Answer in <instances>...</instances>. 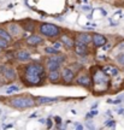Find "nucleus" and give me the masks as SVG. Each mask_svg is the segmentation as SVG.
<instances>
[{"label": "nucleus", "mask_w": 124, "mask_h": 130, "mask_svg": "<svg viewBox=\"0 0 124 130\" xmlns=\"http://www.w3.org/2000/svg\"><path fill=\"white\" fill-rule=\"evenodd\" d=\"M22 29L25 30V32H34L35 24H34V22H31V21H24L23 24H22Z\"/></svg>", "instance_id": "6ab92c4d"}, {"label": "nucleus", "mask_w": 124, "mask_h": 130, "mask_svg": "<svg viewBox=\"0 0 124 130\" xmlns=\"http://www.w3.org/2000/svg\"><path fill=\"white\" fill-rule=\"evenodd\" d=\"M76 83H77V84H80V86H82V87L91 88V87L93 86L91 73H88V72H82V73L76 78Z\"/></svg>", "instance_id": "0eeeda50"}, {"label": "nucleus", "mask_w": 124, "mask_h": 130, "mask_svg": "<svg viewBox=\"0 0 124 130\" xmlns=\"http://www.w3.org/2000/svg\"><path fill=\"white\" fill-rule=\"evenodd\" d=\"M53 119H54V122H56V124H62V118H60V117H59V116H54V118H53Z\"/></svg>", "instance_id": "7c9ffc66"}, {"label": "nucleus", "mask_w": 124, "mask_h": 130, "mask_svg": "<svg viewBox=\"0 0 124 130\" xmlns=\"http://www.w3.org/2000/svg\"><path fill=\"white\" fill-rule=\"evenodd\" d=\"M98 105H99L98 102H95V104H93V105H92V110H93V108H98Z\"/></svg>", "instance_id": "e433bc0d"}, {"label": "nucleus", "mask_w": 124, "mask_h": 130, "mask_svg": "<svg viewBox=\"0 0 124 130\" xmlns=\"http://www.w3.org/2000/svg\"><path fill=\"white\" fill-rule=\"evenodd\" d=\"M0 114H1V110H0Z\"/></svg>", "instance_id": "79ce46f5"}, {"label": "nucleus", "mask_w": 124, "mask_h": 130, "mask_svg": "<svg viewBox=\"0 0 124 130\" xmlns=\"http://www.w3.org/2000/svg\"><path fill=\"white\" fill-rule=\"evenodd\" d=\"M0 37L4 39V40H6L7 42L12 41V35L7 32L6 29H4V28H0Z\"/></svg>", "instance_id": "aec40b11"}, {"label": "nucleus", "mask_w": 124, "mask_h": 130, "mask_svg": "<svg viewBox=\"0 0 124 130\" xmlns=\"http://www.w3.org/2000/svg\"><path fill=\"white\" fill-rule=\"evenodd\" d=\"M19 90V87L18 86H10L6 88V94H12L15 92H18Z\"/></svg>", "instance_id": "5701e85b"}, {"label": "nucleus", "mask_w": 124, "mask_h": 130, "mask_svg": "<svg viewBox=\"0 0 124 130\" xmlns=\"http://www.w3.org/2000/svg\"><path fill=\"white\" fill-rule=\"evenodd\" d=\"M25 42L30 47H36V46H39V45H41L43 42V37L40 36V35H35L34 34V35H30V36H28L25 39Z\"/></svg>", "instance_id": "9d476101"}, {"label": "nucleus", "mask_w": 124, "mask_h": 130, "mask_svg": "<svg viewBox=\"0 0 124 130\" xmlns=\"http://www.w3.org/2000/svg\"><path fill=\"white\" fill-rule=\"evenodd\" d=\"M123 71H124V66H123Z\"/></svg>", "instance_id": "c03bdc74"}, {"label": "nucleus", "mask_w": 124, "mask_h": 130, "mask_svg": "<svg viewBox=\"0 0 124 130\" xmlns=\"http://www.w3.org/2000/svg\"><path fill=\"white\" fill-rule=\"evenodd\" d=\"M92 82L94 86V92L95 93H105L110 89L111 87V76H108L100 66L92 69Z\"/></svg>", "instance_id": "f03ea898"}, {"label": "nucleus", "mask_w": 124, "mask_h": 130, "mask_svg": "<svg viewBox=\"0 0 124 130\" xmlns=\"http://www.w3.org/2000/svg\"><path fill=\"white\" fill-rule=\"evenodd\" d=\"M82 10H83V11H87V12H89V11H92V10H91V7H89L88 5H86V6L83 5V6H82Z\"/></svg>", "instance_id": "72a5a7b5"}, {"label": "nucleus", "mask_w": 124, "mask_h": 130, "mask_svg": "<svg viewBox=\"0 0 124 130\" xmlns=\"http://www.w3.org/2000/svg\"><path fill=\"white\" fill-rule=\"evenodd\" d=\"M15 58L18 60V62H22V63H24V62H29L31 59V56L30 53L28 52V51H24V49H21V51H18L16 54H15Z\"/></svg>", "instance_id": "f8f14e48"}, {"label": "nucleus", "mask_w": 124, "mask_h": 130, "mask_svg": "<svg viewBox=\"0 0 124 130\" xmlns=\"http://www.w3.org/2000/svg\"><path fill=\"white\" fill-rule=\"evenodd\" d=\"M40 123H41V124H46V119H43V118L40 119Z\"/></svg>", "instance_id": "58836bf2"}, {"label": "nucleus", "mask_w": 124, "mask_h": 130, "mask_svg": "<svg viewBox=\"0 0 124 130\" xmlns=\"http://www.w3.org/2000/svg\"><path fill=\"white\" fill-rule=\"evenodd\" d=\"M117 62L119 65H124V53H119L117 56Z\"/></svg>", "instance_id": "bb28decb"}, {"label": "nucleus", "mask_w": 124, "mask_h": 130, "mask_svg": "<svg viewBox=\"0 0 124 130\" xmlns=\"http://www.w3.org/2000/svg\"><path fill=\"white\" fill-rule=\"evenodd\" d=\"M105 127L106 128H116V121L115 119H108L105 123Z\"/></svg>", "instance_id": "a878e982"}, {"label": "nucleus", "mask_w": 124, "mask_h": 130, "mask_svg": "<svg viewBox=\"0 0 124 130\" xmlns=\"http://www.w3.org/2000/svg\"><path fill=\"white\" fill-rule=\"evenodd\" d=\"M58 100H59L58 98H48V97H36L35 98L36 105H47V104H51V102H56V101H58Z\"/></svg>", "instance_id": "f3484780"}, {"label": "nucleus", "mask_w": 124, "mask_h": 130, "mask_svg": "<svg viewBox=\"0 0 124 130\" xmlns=\"http://www.w3.org/2000/svg\"><path fill=\"white\" fill-rule=\"evenodd\" d=\"M39 32L42 36H46V37H57L60 35L62 29L56 25V24H52V23H41L39 25Z\"/></svg>", "instance_id": "20e7f679"}, {"label": "nucleus", "mask_w": 124, "mask_h": 130, "mask_svg": "<svg viewBox=\"0 0 124 130\" xmlns=\"http://www.w3.org/2000/svg\"><path fill=\"white\" fill-rule=\"evenodd\" d=\"M47 78V73H46V67L45 65L41 63H30L23 69V73H22V80L24 82L25 86H41L45 83Z\"/></svg>", "instance_id": "f257e3e1"}, {"label": "nucleus", "mask_w": 124, "mask_h": 130, "mask_svg": "<svg viewBox=\"0 0 124 130\" xmlns=\"http://www.w3.org/2000/svg\"><path fill=\"white\" fill-rule=\"evenodd\" d=\"M35 117H37V113H33V114H30V118H35Z\"/></svg>", "instance_id": "ea45409f"}, {"label": "nucleus", "mask_w": 124, "mask_h": 130, "mask_svg": "<svg viewBox=\"0 0 124 130\" xmlns=\"http://www.w3.org/2000/svg\"><path fill=\"white\" fill-rule=\"evenodd\" d=\"M99 114V111L96 110V108H93L89 113H87L86 114V119H89V118H94V117H96Z\"/></svg>", "instance_id": "b1692460"}, {"label": "nucleus", "mask_w": 124, "mask_h": 130, "mask_svg": "<svg viewBox=\"0 0 124 130\" xmlns=\"http://www.w3.org/2000/svg\"><path fill=\"white\" fill-rule=\"evenodd\" d=\"M92 35L91 34H88V32H78L77 34V36H76V40H78V41H81V42H84V43H91L92 42Z\"/></svg>", "instance_id": "a211bd4d"}, {"label": "nucleus", "mask_w": 124, "mask_h": 130, "mask_svg": "<svg viewBox=\"0 0 124 130\" xmlns=\"http://www.w3.org/2000/svg\"><path fill=\"white\" fill-rule=\"evenodd\" d=\"M74 51L77 56L80 57H87L88 53H89V48H88V45L84 43V42H81L78 40H75V47H74Z\"/></svg>", "instance_id": "423d86ee"}, {"label": "nucleus", "mask_w": 124, "mask_h": 130, "mask_svg": "<svg viewBox=\"0 0 124 130\" xmlns=\"http://www.w3.org/2000/svg\"><path fill=\"white\" fill-rule=\"evenodd\" d=\"M92 36H93V37H92V42H93L94 47H96V48L102 47V46L107 42L106 36H105V35H102V34L95 32V34H94V35H92Z\"/></svg>", "instance_id": "1a4fd4ad"}, {"label": "nucleus", "mask_w": 124, "mask_h": 130, "mask_svg": "<svg viewBox=\"0 0 124 130\" xmlns=\"http://www.w3.org/2000/svg\"><path fill=\"white\" fill-rule=\"evenodd\" d=\"M45 53H47V54H59L60 51L52 46V47H45Z\"/></svg>", "instance_id": "4be33fe9"}, {"label": "nucleus", "mask_w": 124, "mask_h": 130, "mask_svg": "<svg viewBox=\"0 0 124 130\" xmlns=\"http://www.w3.org/2000/svg\"><path fill=\"white\" fill-rule=\"evenodd\" d=\"M8 105L18 108V110H25L30 108L36 105L35 98H31L29 95H21V97H13L8 100Z\"/></svg>", "instance_id": "7ed1b4c3"}, {"label": "nucleus", "mask_w": 124, "mask_h": 130, "mask_svg": "<svg viewBox=\"0 0 124 130\" xmlns=\"http://www.w3.org/2000/svg\"><path fill=\"white\" fill-rule=\"evenodd\" d=\"M101 69H102V71H105L108 76H113V77H116V76H118L119 75V70H118V67L117 66H115V65H111V64H106L104 65V66H100Z\"/></svg>", "instance_id": "9b49d317"}, {"label": "nucleus", "mask_w": 124, "mask_h": 130, "mask_svg": "<svg viewBox=\"0 0 124 130\" xmlns=\"http://www.w3.org/2000/svg\"><path fill=\"white\" fill-rule=\"evenodd\" d=\"M0 73L2 75V77L5 78V81L7 82H12L17 78V72L13 67L8 66V65H1L0 66Z\"/></svg>", "instance_id": "39448f33"}, {"label": "nucleus", "mask_w": 124, "mask_h": 130, "mask_svg": "<svg viewBox=\"0 0 124 130\" xmlns=\"http://www.w3.org/2000/svg\"><path fill=\"white\" fill-rule=\"evenodd\" d=\"M118 114H123L124 116V108H119L118 110Z\"/></svg>", "instance_id": "f704fd0d"}, {"label": "nucleus", "mask_w": 124, "mask_h": 130, "mask_svg": "<svg viewBox=\"0 0 124 130\" xmlns=\"http://www.w3.org/2000/svg\"><path fill=\"white\" fill-rule=\"evenodd\" d=\"M100 12H101V13H102L104 16H106V15H107V12H106L105 10H102V8H100Z\"/></svg>", "instance_id": "4c0bfd02"}, {"label": "nucleus", "mask_w": 124, "mask_h": 130, "mask_svg": "<svg viewBox=\"0 0 124 130\" xmlns=\"http://www.w3.org/2000/svg\"><path fill=\"white\" fill-rule=\"evenodd\" d=\"M83 1H84V2H86V4H87V2H88V0H83Z\"/></svg>", "instance_id": "a19ab883"}, {"label": "nucleus", "mask_w": 124, "mask_h": 130, "mask_svg": "<svg viewBox=\"0 0 124 130\" xmlns=\"http://www.w3.org/2000/svg\"><path fill=\"white\" fill-rule=\"evenodd\" d=\"M8 45H10V42H7L6 40H4V39L0 37V49H6V48H8Z\"/></svg>", "instance_id": "393cba45"}, {"label": "nucleus", "mask_w": 124, "mask_h": 130, "mask_svg": "<svg viewBox=\"0 0 124 130\" xmlns=\"http://www.w3.org/2000/svg\"><path fill=\"white\" fill-rule=\"evenodd\" d=\"M1 51H2V49H0V53H1Z\"/></svg>", "instance_id": "37998d69"}, {"label": "nucleus", "mask_w": 124, "mask_h": 130, "mask_svg": "<svg viewBox=\"0 0 124 130\" xmlns=\"http://www.w3.org/2000/svg\"><path fill=\"white\" fill-rule=\"evenodd\" d=\"M22 32H23V29H22V27L19 24H17V23H10L8 24V32L12 35V37L13 36H16V37L21 36Z\"/></svg>", "instance_id": "ddd939ff"}, {"label": "nucleus", "mask_w": 124, "mask_h": 130, "mask_svg": "<svg viewBox=\"0 0 124 130\" xmlns=\"http://www.w3.org/2000/svg\"><path fill=\"white\" fill-rule=\"evenodd\" d=\"M50 59H52V60H56V62H58V63H65V60H66V57L65 56H63V54H51V57H48Z\"/></svg>", "instance_id": "412c9836"}, {"label": "nucleus", "mask_w": 124, "mask_h": 130, "mask_svg": "<svg viewBox=\"0 0 124 130\" xmlns=\"http://www.w3.org/2000/svg\"><path fill=\"white\" fill-rule=\"evenodd\" d=\"M60 78H62V75H60V72H59V70H54V71H48V73H47V80H48V82H51V83H58L59 81H60Z\"/></svg>", "instance_id": "4468645a"}, {"label": "nucleus", "mask_w": 124, "mask_h": 130, "mask_svg": "<svg viewBox=\"0 0 124 130\" xmlns=\"http://www.w3.org/2000/svg\"><path fill=\"white\" fill-rule=\"evenodd\" d=\"M60 66H62L60 63H58V62H56V60H52V59H50V58H47L46 64H45V67H46V70H47V71L59 70V69H60Z\"/></svg>", "instance_id": "dca6fc26"}, {"label": "nucleus", "mask_w": 124, "mask_h": 130, "mask_svg": "<svg viewBox=\"0 0 124 130\" xmlns=\"http://www.w3.org/2000/svg\"><path fill=\"white\" fill-rule=\"evenodd\" d=\"M62 75V80L64 83H72L74 82V78H75V72L70 67H64L60 72Z\"/></svg>", "instance_id": "6e6552de"}, {"label": "nucleus", "mask_w": 124, "mask_h": 130, "mask_svg": "<svg viewBox=\"0 0 124 130\" xmlns=\"http://www.w3.org/2000/svg\"><path fill=\"white\" fill-rule=\"evenodd\" d=\"M110 48H111V45H110V43H107V42H106V43L102 46V49H104V51H106V49H110Z\"/></svg>", "instance_id": "473e14b6"}, {"label": "nucleus", "mask_w": 124, "mask_h": 130, "mask_svg": "<svg viewBox=\"0 0 124 130\" xmlns=\"http://www.w3.org/2000/svg\"><path fill=\"white\" fill-rule=\"evenodd\" d=\"M54 48H57V49H60L63 46V43L60 42V41H56V42H53V45H52Z\"/></svg>", "instance_id": "c85d7f7f"}, {"label": "nucleus", "mask_w": 124, "mask_h": 130, "mask_svg": "<svg viewBox=\"0 0 124 130\" xmlns=\"http://www.w3.org/2000/svg\"><path fill=\"white\" fill-rule=\"evenodd\" d=\"M46 127H47V129H52V128H53V122H52L51 118H47V119H46Z\"/></svg>", "instance_id": "cd10ccee"}, {"label": "nucleus", "mask_w": 124, "mask_h": 130, "mask_svg": "<svg viewBox=\"0 0 124 130\" xmlns=\"http://www.w3.org/2000/svg\"><path fill=\"white\" fill-rule=\"evenodd\" d=\"M86 128H88V129H95V125H94L93 122H88V123H86Z\"/></svg>", "instance_id": "c756f323"}, {"label": "nucleus", "mask_w": 124, "mask_h": 130, "mask_svg": "<svg viewBox=\"0 0 124 130\" xmlns=\"http://www.w3.org/2000/svg\"><path fill=\"white\" fill-rule=\"evenodd\" d=\"M13 127V124H8V125H4V128L5 129H10V128H12Z\"/></svg>", "instance_id": "c9c22d12"}, {"label": "nucleus", "mask_w": 124, "mask_h": 130, "mask_svg": "<svg viewBox=\"0 0 124 130\" xmlns=\"http://www.w3.org/2000/svg\"><path fill=\"white\" fill-rule=\"evenodd\" d=\"M75 129H77V130H82V129H84V127H83L82 124H80L78 122H76V123H75Z\"/></svg>", "instance_id": "2f4dec72"}, {"label": "nucleus", "mask_w": 124, "mask_h": 130, "mask_svg": "<svg viewBox=\"0 0 124 130\" xmlns=\"http://www.w3.org/2000/svg\"><path fill=\"white\" fill-rule=\"evenodd\" d=\"M60 42L63 43V46H65L66 48H74L75 47V40L71 36L66 35V34H63L60 36Z\"/></svg>", "instance_id": "2eb2a0df"}]
</instances>
